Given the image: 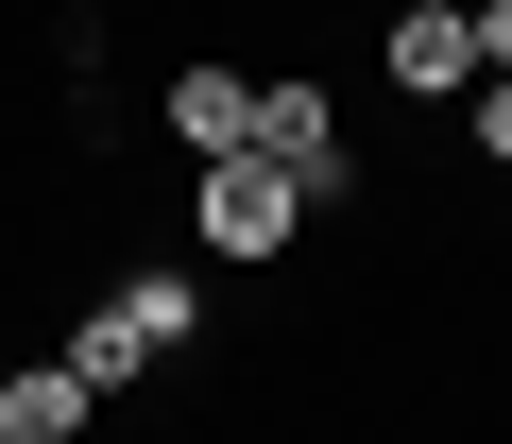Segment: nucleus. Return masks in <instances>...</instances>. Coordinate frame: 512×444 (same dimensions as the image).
Instances as JSON below:
<instances>
[{"instance_id": "obj_1", "label": "nucleus", "mask_w": 512, "mask_h": 444, "mask_svg": "<svg viewBox=\"0 0 512 444\" xmlns=\"http://www.w3.org/2000/svg\"><path fill=\"white\" fill-rule=\"evenodd\" d=\"M188 325H205V291H188V274H120V291L69 325V376H86V393H137L154 359H188Z\"/></svg>"}, {"instance_id": "obj_2", "label": "nucleus", "mask_w": 512, "mask_h": 444, "mask_svg": "<svg viewBox=\"0 0 512 444\" xmlns=\"http://www.w3.org/2000/svg\"><path fill=\"white\" fill-rule=\"evenodd\" d=\"M188 222H205V257H291V240H308V188H291L274 154H205V205H188Z\"/></svg>"}, {"instance_id": "obj_3", "label": "nucleus", "mask_w": 512, "mask_h": 444, "mask_svg": "<svg viewBox=\"0 0 512 444\" xmlns=\"http://www.w3.org/2000/svg\"><path fill=\"white\" fill-rule=\"evenodd\" d=\"M256 154H274L308 205H342V188H359V137H342V103H325V86H256Z\"/></svg>"}, {"instance_id": "obj_4", "label": "nucleus", "mask_w": 512, "mask_h": 444, "mask_svg": "<svg viewBox=\"0 0 512 444\" xmlns=\"http://www.w3.org/2000/svg\"><path fill=\"white\" fill-rule=\"evenodd\" d=\"M86 410H103V393H86L69 359H18V376H0V444H86Z\"/></svg>"}, {"instance_id": "obj_5", "label": "nucleus", "mask_w": 512, "mask_h": 444, "mask_svg": "<svg viewBox=\"0 0 512 444\" xmlns=\"http://www.w3.org/2000/svg\"><path fill=\"white\" fill-rule=\"evenodd\" d=\"M171 137L188 154H256V69H188L171 86Z\"/></svg>"}, {"instance_id": "obj_6", "label": "nucleus", "mask_w": 512, "mask_h": 444, "mask_svg": "<svg viewBox=\"0 0 512 444\" xmlns=\"http://www.w3.org/2000/svg\"><path fill=\"white\" fill-rule=\"evenodd\" d=\"M393 86L427 103V86H478V35L444 18V0H410V18H393Z\"/></svg>"}, {"instance_id": "obj_7", "label": "nucleus", "mask_w": 512, "mask_h": 444, "mask_svg": "<svg viewBox=\"0 0 512 444\" xmlns=\"http://www.w3.org/2000/svg\"><path fill=\"white\" fill-rule=\"evenodd\" d=\"M461 103H478V154L512 171V86H461Z\"/></svg>"}, {"instance_id": "obj_8", "label": "nucleus", "mask_w": 512, "mask_h": 444, "mask_svg": "<svg viewBox=\"0 0 512 444\" xmlns=\"http://www.w3.org/2000/svg\"><path fill=\"white\" fill-rule=\"evenodd\" d=\"M444 18H478V0H444Z\"/></svg>"}, {"instance_id": "obj_9", "label": "nucleus", "mask_w": 512, "mask_h": 444, "mask_svg": "<svg viewBox=\"0 0 512 444\" xmlns=\"http://www.w3.org/2000/svg\"><path fill=\"white\" fill-rule=\"evenodd\" d=\"M0 376H18V359H0Z\"/></svg>"}]
</instances>
